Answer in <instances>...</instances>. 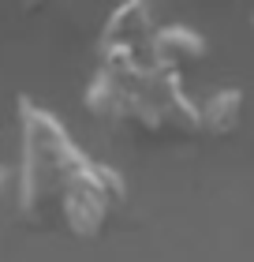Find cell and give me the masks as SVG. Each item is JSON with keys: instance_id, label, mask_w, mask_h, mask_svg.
<instances>
[{"instance_id": "cell-3", "label": "cell", "mask_w": 254, "mask_h": 262, "mask_svg": "<svg viewBox=\"0 0 254 262\" xmlns=\"http://www.w3.org/2000/svg\"><path fill=\"white\" fill-rule=\"evenodd\" d=\"M127 202V180L124 172L105 165L98 158L86 161L79 180L67 187L64 202L56 210V225L71 240H98V236L112 225L116 210Z\"/></svg>"}, {"instance_id": "cell-4", "label": "cell", "mask_w": 254, "mask_h": 262, "mask_svg": "<svg viewBox=\"0 0 254 262\" xmlns=\"http://www.w3.org/2000/svg\"><path fill=\"white\" fill-rule=\"evenodd\" d=\"M161 30L153 4L146 0H124L108 11L98 34V60H150V45Z\"/></svg>"}, {"instance_id": "cell-7", "label": "cell", "mask_w": 254, "mask_h": 262, "mask_svg": "<svg viewBox=\"0 0 254 262\" xmlns=\"http://www.w3.org/2000/svg\"><path fill=\"white\" fill-rule=\"evenodd\" d=\"M11 195H15V172H8L4 165H0V213H4Z\"/></svg>"}, {"instance_id": "cell-8", "label": "cell", "mask_w": 254, "mask_h": 262, "mask_svg": "<svg viewBox=\"0 0 254 262\" xmlns=\"http://www.w3.org/2000/svg\"><path fill=\"white\" fill-rule=\"evenodd\" d=\"M250 30H254V19H250Z\"/></svg>"}, {"instance_id": "cell-1", "label": "cell", "mask_w": 254, "mask_h": 262, "mask_svg": "<svg viewBox=\"0 0 254 262\" xmlns=\"http://www.w3.org/2000/svg\"><path fill=\"white\" fill-rule=\"evenodd\" d=\"M82 109L105 127H124L146 139L198 135V101L183 75H168L150 60H98L82 90Z\"/></svg>"}, {"instance_id": "cell-5", "label": "cell", "mask_w": 254, "mask_h": 262, "mask_svg": "<svg viewBox=\"0 0 254 262\" xmlns=\"http://www.w3.org/2000/svg\"><path fill=\"white\" fill-rule=\"evenodd\" d=\"M205 56H210V41L191 23H161V30L150 45V64L168 71V75H187Z\"/></svg>"}, {"instance_id": "cell-2", "label": "cell", "mask_w": 254, "mask_h": 262, "mask_svg": "<svg viewBox=\"0 0 254 262\" xmlns=\"http://www.w3.org/2000/svg\"><path fill=\"white\" fill-rule=\"evenodd\" d=\"M19 120V169H15V213L27 225L49 229L67 187L86 169L90 154L67 131L53 109L34 101L30 94L15 98Z\"/></svg>"}, {"instance_id": "cell-6", "label": "cell", "mask_w": 254, "mask_h": 262, "mask_svg": "<svg viewBox=\"0 0 254 262\" xmlns=\"http://www.w3.org/2000/svg\"><path fill=\"white\" fill-rule=\"evenodd\" d=\"M247 113V94L239 86H217L198 101V135L228 139L236 135Z\"/></svg>"}]
</instances>
